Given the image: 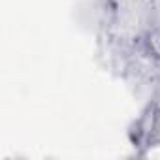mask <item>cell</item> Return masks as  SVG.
Instances as JSON below:
<instances>
[{
    "label": "cell",
    "instance_id": "2",
    "mask_svg": "<svg viewBox=\"0 0 160 160\" xmlns=\"http://www.w3.org/2000/svg\"><path fill=\"white\" fill-rule=\"evenodd\" d=\"M143 49L151 58L160 60V27L151 28L143 38Z\"/></svg>",
    "mask_w": 160,
    "mask_h": 160
},
{
    "label": "cell",
    "instance_id": "1",
    "mask_svg": "<svg viewBox=\"0 0 160 160\" xmlns=\"http://www.w3.org/2000/svg\"><path fill=\"white\" fill-rule=\"evenodd\" d=\"M160 128V111L156 106H149L130 130V139L134 147H151Z\"/></svg>",
    "mask_w": 160,
    "mask_h": 160
}]
</instances>
